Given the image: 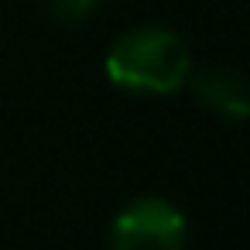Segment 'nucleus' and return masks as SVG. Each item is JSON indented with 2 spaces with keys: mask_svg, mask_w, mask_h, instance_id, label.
I'll return each mask as SVG.
<instances>
[{
  "mask_svg": "<svg viewBox=\"0 0 250 250\" xmlns=\"http://www.w3.org/2000/svg\"><path fill=\"white\" fill-rule=\"evenodd\" d=\"M103 69H106V79L127 93L168 96L188 83L192 55L175 31L158 28V24H144V28L124 31L110 45Z\"/></svg>",
  "mask_w": 250,
  "mask_h": 250,
  "instance_id": "1",
  "label": "nucleus"
},
{
  "mask_svg": "<svg viewBox=\"0 0 250 250\" xmlns=\"http://www.w3.org/2000/svg\"><path fill=\"white\" fill-rule=\"evenodd\" d=\"M192 79V76H188ZM192 89L195 96L219 117L226 120H243L247 110H250V100H247V83L240 72L233 69H202L195 79H192Z\"/></svg>",
  "mask_w": 250,
  "mask_h": 250,
  "instance_id": "3",
  "label": "nucleus"
},
{
  "mask_svg": "<svg viewBox=\"0 0 250 250\" xmlns=\"http://www.w3.org/2000/svg\"><path fill=\"white\" fill-rule=\"evenodd\" d=\"M100 4H103V0H45L48 14L59 18V21H65V24H79V21H86Z\"/></svg>",
  "mask_w": 250,
  "mask_h": 250,
  "instance_id": "4",
  "label": "nucleus"
},
{
  "mask_svg": "<svg viewBox=\"0 0 250 250\" xmlns=\"http://www.w3.org/2000/svg\"><path fill=\"white\" fill-rule=\"evenodd\" d=\"M188 223L182 209L161 195L127 202L110 223V250H182Z\"/></svg>",
  "mask_w": 250,
  "mask_h": 250,
  "instance_id": "2",
  "label": "nucleus"
}]
</instances>
